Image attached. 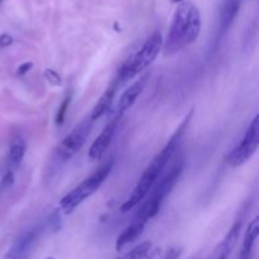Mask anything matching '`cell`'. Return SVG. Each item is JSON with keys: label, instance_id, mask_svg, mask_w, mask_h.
Returning a JSON list of instances; mask_svg holds the SVG:
<instances>
[{"label": "cell", "instance_id": "4fadbf2b", "mask_svg": "<svg viewBox=\"0 0 259 259\" xmlns=\"http://www.w3.org/2000/svg\"><path fill=\"white\" fill-rule=\"evenodd\" d=\"M242 0H225L222 6V14H220V23H219V33L220 37L224 36L228 30H230L232 24L234 23L235 18L238 16L239 10H240Z\"/></svg>", "mask_w": 259, "mask_h": 259}, {"label": "cell", "instance_id": "e0dca14e", "mask_svg": "<svg viewBox=\"0 0 259 259\" xmlns=\"http://www.w3.org/2000/svg\"><path fill=\"white\" fill-rule=\"evenodd\" d=\"M150 249H152V242H143L118 259H144L150 254Z\"/></svg>", "mask_w": 259, "mask_h": 259}, {"label": "cell", "instance_id": "3957f363", "mask_svg": "<svg viewBox=\"0 0 259 259\" xmlns=\"http://www.w3.org/2000/svg\"><path fill=\"white\" fill-rule=\"evenodd\" d=\"M184 164H186V160H184V154L178 156L174 160H171V166L164 170L162 176L156 182L150 192L147 195V201L136 214V220L147 224L160 212L163 200L170 195V192L174 190V187L178 182L180 177L184 172Z\"/></svg>", "mask_w": 259, "mask_h": 259}, {"label": "cell", "instance_id": "ffe728a7", "mask_svg": "<svg viewBox=\"0 0 259 259\" xmlns=\"http://www.w3.org/2000/svg\"><path fill=\"white\" fill-rule=\"evenodd\" d=\"M182 249L178 248V246H172L167 250V253L163 256L162 259H178L180 256H181Z\"/></svg>", "mask_w": 259, "mask_h": 259}, {"label": "cell", "instance_id": "277c9868", "mask_svg": "<svg viewBox=\"0 0 259 259\" xmlns=\"http://www.w3.org/2000/svg\"><path fill=\"white\" fill-rule=\"evenodd\" d=\"M163 47V38L160 32H153L147 40L142 44V47L132 56L128 57L126 62L118 71L115 80L120 84L128 82L129 80L136 78L138 74L144 71L150 67L158 56Z\"/></svg>", "mask_w": 259, "mask_h": 259}, {"label": "cell", "instance_id": "603a6c76", "mask_svg": "<svg viewBox=\"0 0 259 259\" xmlns=\"http://www.w3.org/2000/svg\"><path fill=\"white\" fill-rule=\"evenodd\" d=\"M32 67H33L32 62H24V64H22L20 66L16 68V75L18 76L26 75V74L30 72V70H32Z\"/></svg>", "mask_w": 259, "mask_h": 259}, {"label": "cell", "instance_id": "52a82bcc", "mask_svg": "<svg viewBox=\"0 0 259 259\" xmlns=\"http://www.w3.org/2000/svg\"><path fill=\"white\" fill-rule=\"evenodd\" d=\"M91 126H92V122H91L90 118H88L80 124H78L62 139L56 150V156L60 160L66 162V160H71L76 153L80 152V150L85 144L88 134H90Z\"/></svg>", "mask_w": 259, "mask_h": 259}, {"label": "cell", "instance_id": "9a60e30c", "mask_svg": "<svg viewBox=\"0 0 259 259\" xmlns=\"http://www.w3.org/2000/svg\"><path fill=\"white\" fill-rule=\"evenodd\" d=\"M258 235H259V218L256 216L249 222L248 228H246V235H244L243 246H242L240 254H239V259L252 258L254 244H256V239H258Z\"/></svg>", "mask_w": 259, "mask_h": 259}, {"label": "cell", "instance_id": "2e32d148", "mask_svg": "<svg viewBox=\"0 0 259 259\" xmlns=\"http://www.w3.org/2000/svg\"><path fill=\"white\" fill-rule=\"evenodd\" d=\"M26 150H27V146H26L24 139L22 136H16L13 139L9 148V164L12 168H18L20 166L22 160L24 158Z\"/></svg>", "mask_w": 259, "mask_h": 259}, {"label": "cell", "instance_id": "cb8c5ba5", "mask_svg": "<svg viewBox=\"0 0 259 259\" xmlns=\"http://www.w3.org/2000/svg\"><path fill=\"white\" fill-rule=\"evenodd\" d=\"M172 3H174V4H181V3H184V0H171Z\"/></svg>", "mask_w": 259, "mask_h": 259}, {"label": "cell", "instance_id": "d4e9b609", "mask_svg": "<svg viewBox=\"0 0 259 259\" xmlns=\"http://www.w3.org/2000/svg\"><path fill=\"white\" fill-rule=\"evenodd\" d=\"M43 259H54V258H52V256H46V258H43Z\"/></svg>", "mask_w": 259, "mask_h": 259}, {"label": "cell", "instance_id": "d6986e66", "mask_svg": "<svg viewBox=\"0 0 259 259\" xmlns=\"http://www.w3.org/2000/svg\"><path fill=\"white\" fill-rule=\"evenodd\" d=\"M70 102H71V95H68V96L66 98V99L64 100V102L61 104V106H60L58 112H57V115H56V124H62L64 120V116H66V112H67V109H68V105Z\"/></svg>", "mask_w": 259, "mask_h": 259}, {"label": "cell", "instance_id": "8992f818", "mask_svg": "<svg viewBox=\"0 0 259 259\" xmlns=\"http://www.w3.org/2000/svg\"><path fill=\"white\" fill-rule=\"evenodd\" d=\"M259 147V115H256L244 133L240 142L229 153L226 160L232 167L243 166L248 162Z\"/></svg>", "mask_w": 259, "mask_h": 259}, {"label": "cell", "instance_id": "ac0fdd59", "mask_svg": "<svg viewBox=\"0 0 259 259\" xmlns=\"http://www.w3.org/2000/svg\"><path fill=\"white\" fill-rule=\"evenodd\" d=\"M43 76H44V78L47 80V82H48L50 85L54 86V88L62 86V78L54 68H46L44 72H43Z\"/></svg>", "mask_w": 259, "mask_h": 259}, {"label": "cell", "instance_id": "6da1fadb", "mask_svg": "<svg viewBox=\"0 0 259 259\" xmlns=\"http://www.w3.org/2000/svg\"><path fill=\"white\" fill-rule=\"evenodd\" d=\"M188 123H190V116H187L186 119H184V123L178 126L176 133L170 138V140L167 142V144L163 147V150L153 158L152 162L150 163V166L146 168L144 174L140 176L139 181L136 182V187H134L133 191H132L128 200L122 205V212H128V211L133 210L136 205H139V204L147 198V195L150 192V190L153 188L156 182L160 180V177L162 176L164 170L168 167L171 160H174V154H176L177 150H178V144L180 140H181L182 134H184V129H186Z\"/></svg>", "mask_w": 259, "mask_h": 259}, {"label": "cell", "instance_id": "7c38bea8", "mask_svg": "<svg viewBox=\"0 0 259 259\" xmlns=\"http://www.w3.org/2000/svg\"><path fill=\"white\" fill-rule=\"evenodd\" d=\"M118 88H119V82H118L116 80H114L109 86H108V88L104 91V94H102V96H100V99L98 100V102L95 104V106H94L92 112H91L90 116H88L92 123L95 120H98V119H100L102 116H104V115L109 112L110 108H112V102H114Z\"/></svg>", "mask_w": 259, "mask_h": 259}, {"label": "cell", "instance_id": "5bb4252c", "mask_svg": "<svg viewBox=\"0 0 259 259\" xmlns=\"http://www.w3.org/2000/svg\"><path fill=\"white\" fill-rule=\"evenodd\" d=\"M146 224L139 220L136 219V222H132L129 226H126L123 232H120V235L116 238L115 242V249L116 252H122L124 249V246H126L128 244L133 243L134 240L143 234V230H144Z\"/></svg>", "mask_w": 259, "mask_h": 259}, {"label": "cell", "instance_id": "7a4b0ae2", "mask_svg": "<svg viewBox=\"0 0 259 259\" xmlns=\"http://www.w3.org/2000/svg\"><path fill=\"white\" fill-rule=\"evenodd\" d=\"M201 30L200 10L191 3H181L174 14L167 40L163 44L164 56H172L198 40Z\"/></svg>", "mask_w": 259, "mask_h": 259}, {"label": "cell", "instance_id": "484cf974", "mask_svg": "<svg viewBox=\"0 0 259 259\" xmlns=\"http://www.w3.org/2000/svg\"><path fill=\"white\" fill-rule=\"evenodd\" d=\"M2 2H3V0H0V3H2Z\"/></svg>", "mask_w": 259, "mask_h": 259}, {"label": "cell", "instance_id": "ba28073f", "mask_svg": "<svg viewBox=\"0 0 259 259\" xmlns=\"http://www.w3.org/2000/svg\"><path fill=\"white\" fill-rule=\"evenodd\" d=\"M119 120H120L119 118H112V120L105 126V128L102 129V132L99 134V136L94 140L92 144L88 148V158H90V160H102V156L106 153V150H109V147L112 146L115 133H116Z\"/></svg>", "mask_w": 259, "mask_h": 259}, {"label": "cell", "instance_id": "7402d4cb", "mask_svg": "<svg viewBox=\"0 0 259 259\" xmlns=\"http://www.w3.org/2000/svg\"><path fill=\"white\" fill-rule=\"evenodd\" d=\"M14 40L10 34L8 33H3V34H0V48H6L9 47L10 44H13Z\"/></svg>", "mask_w": 259, "mask_h": 259}, {"label": "cell", "instance_id": "30bf717a", "mask_svg": "<svg viewBox=\"0 0 259 259\" xmlns=\"http://www.w3.org/2000/svg\"><path fill=\"white\" fill-rule=\"evenodd\" d=\"M148 78H150L148 74L142 76V78H139V80H136L134 84H132V85L122 94V96L120 99H119V102H118L116 109H115L114 112L115 118H119V119H120L122 115L126 112H128V110L133 106L134 102L138 100V98L140 96V94L144 90L146 85H147Z\"/></svg>", "mask_w": 259, "mask_h": 259}, {"label": "cell", "instance_id": "5b68a950", "mask_svg": "<svg viewBox=\"0 0 259 259\" xmlns=\"http://www.w3.org/2000/svg\"><path fill=\"white\" fill-rule=\"evenodd\" d=\"M112 166H114V158H110L108 162H105L104 164H102L96 171L94 172L91 176L84 180L78 186H76L74 190H71L67 195H64L61 198V201H60V208L66 214H71L86 198H88L91 195H94L99 190L102 184L105 182V180L110 174V172H112Z\"/></svg>", "mask_w": 259, "mask_h": 259}, {"label": "cell", "instance_id": "44dd1931", "mask_svg": "<svg viewBox=\"0 0 259 259\" xmlns=\"http://www.w3.org/2000/svg\"><path fill=\"white\" fill-rule=\"evenodd\" d=\"M14 184V174L12 170H9L3 177V181H2V188H8L9 186Z\"/></svg>", "mask_w": 259, "mask_h": 259}, {"label": "cell", "instance_id": "9c48e42d", "mask_svg": "<svg viewBox=\"0 0 259 259\" xmlns=\"http://www.w3.org/2000/svg\"><path fill=\"white\" fill-rule=\"evenodd\" d=\"M40 234V229H32L22 234L19 238L16 239L13 246L8 250V253L4 256L3 259H27L28 254L32 250L33 246L38 240Z\"/></svg>", "mask_w": 259, "mask_h": 259}, {"label": "cell", "instance_id": "8fae6325", "mask_svg": "<svg viewBox=\"0 0 259 259\" xmlns=\"http://www.w3.org/2000/svg\"><path fill=\"white\" fill-rule=\"evenodd\" d=\"M243 219L244 218H239V220L234 222L232 228H230L229 232L225 235V238L220 242V244H218V246L215 248V250L212 252L211 256L208 259H228V256H230V253L232 252V249L235 248L236 243H238L239 234H240L242 225H243Z\"/></svg>", "mask_w": 259, "mask_h": 259}]
</instances>
